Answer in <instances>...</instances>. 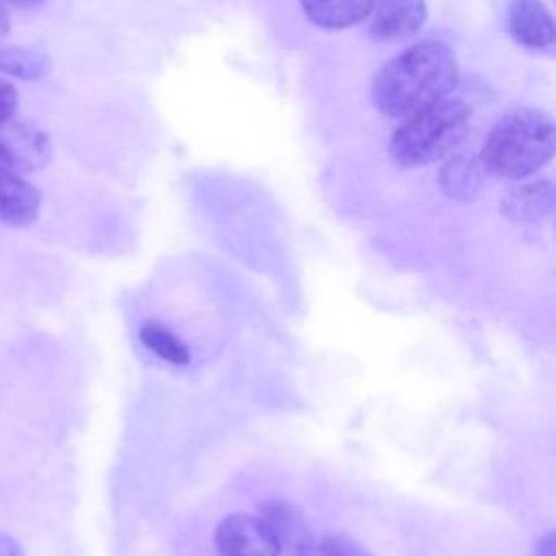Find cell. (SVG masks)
Here are the masks:
<instances>
[{
	"mask_svg": "<svg viewBox=\"0 0 556 556\" xmlns=\"http://www.w3.org/2000/svg\"><path fill=\"white\" fill-rule=\"evenodd\" d=\"M458 78L454 52L441 41L426 39L382 65L374 78L371 96L387 117H408L452 96Z\"/></svg>",
	"mask_w": 556,
	"mask_h": 556,
	"instance_id": "obj_1",
	"label": "cell"
},
{
	"mask_svg": "<svg viewBox=\"0 0 556 556\" xmlns=\"http://www.w3.org/2000/svg\"><path fill=\"white\" fill-rule=\"evenodd\" d=\"M554 122L541 109H515L497 119L482 150V169L497 178H526L554 156Z\"/></svg>",
	"mask_w": 556,
	"mask_h": 556,
	"instance_id": "obj_2",
	"label": "cell"
},
{
	"mask_svg": "<svg viewBox=\"0 0 556 556\" xmlns=\"http://www.w3.org/2000/svg\"><path fill=\"white\" fill-rule=\"evenodd\" d=\"M471 109L447 96L408 117L395 128L389 152L404 167H421L456 152L469 130Z\"/></svg>",
	"mask_w": 556,
	"mask_h": 556,
	"instance_id": "obj_3",
	"label": "cell"
},
{
	"mask_svg": "<svg viewBox=\"0 0 556 556\" xmlns=\"http://www.w3.org/2000/svg\"><path fill=\"white\" fill-rule=\"evenodd\" d=\"M52 159V141L37 124L15 115L0 124V165L15 174L43 169Z\"/></svg>",
	"mask_w": 556,
	"mask_h": 556,
	"instance_id": "obj_4",
	"label": "cell"
},
{
	"mask_svg": "<svg viewBox=\"0 0 556 556\" xmlns=\"http://www.w3.org/2000/svg\"><path fill=\"white\" fill-rule=\"evenodd\" d=\"M213 539L219 556H282L267 526L254 515H228L215 528Z\"/></svg>",
	"mask_w": 556,
	"mask_h": 556,
	"instance_id": "obj_5",
	"label": "cell"
},
{
	"mask_svg": "<svg viewBox=\"0 0 556 556\" xmlns=\"http://www.w3.org/2000/svg\"><path fill=\"white\" fill-rule=\"evenodd\" d=\"M258 519L267 526L280 552H287L289 556H306L315 543L302 508L287 500H265L258 506Z\"/></svg>",
	"mask_w": 556,
	"mask_h": 556,
	"instance_id": "obj_6",
	"label": "cell"
},
{
	"mask_svg": "<svg viewBox=\"0 0 556 556\" xmlns=\"http://www.w3.org/2000/svg\"><path fill=\"white\" fill-rule=\"evenodd\" d=\"M426 15V0H374L369 30L382 41L408 39L419 33Z\"/></svg>",
	"mask_w": 556,
	"mask_h": 556,
	"instance_id": "obj_7",
	"label": "cell"
},
{
	"mask_svg": "<svg viewBox=\"0 0 556 556\" xmlns=\"http://www.w3.org/2000/svg\"><path fill=\"white\" fill-rule=\"evenodd\" d=\"M506 24L510 37L526 48L543 50L554 43L552 15L541 0H510Z\"/></svg>",
	"mask_w": 556,
	"mask_h": 556,
	"instance_id": "obj_8",
	"label": "cell"
},
{
	"mask_svg": "<svg viewBox=\"0 0 556 556\" xmlns=\"http://www.w3.org/2000/svg\"><path fill=\"white\" fill-rule=\"evenodd\" d=\"M41 193L20 174L0 165V222L9 226H28L37 219Z\"/></svg>",
	"mask_w": 556,
	"mask_h": 556,
	"instance_id": "obj_9",
	"label": "cell"
},
{
	"mask_svg": "<svg viewBox=\"0 0 556 556\" xmlns=\"http://www.w3.org/2000/svg\"><path fill=\"white\" fill-rule=\"evenodd\" d=\"M554 206V185L547 178L510 187L500 198V211L510 222H536Z\"/></svg>",
	"mask_w": 556,
	"mask_h": 556,
	"instance_id": "obj_10",
	"label": "cell"
},
{
	"mask_svg": "<svg viewBox=\"0 0 556 556\" xmlns=\"http://www.w3.org/2000/svg\"><path fill=\"white\" fill-rule=\"evenodd\" d=\"M482 163L469 152H452L439 169V187L452 200H473L482 182Z\"/></svg>",
	"mask_w": 556,
	"mask_h": 556,
	"instance_id": "obj_11",
	"label": "cell"
},
{
	"mask_svg": "<svg viewBox=\"0 0 556 556\" xmlns=\"http://www.w3.org/2000/svg\"><path fill=\"white\" fill-rule=\"evenodd\" d=\"M306 17L328 30H341L369 17L374 0H300Z\"/></svg>",
	"mask_w": 556,
	"mask_h": 556,
	"instance_id": "obj_12",
	"label": "cell"
},
{
	"mask_svg": "<svg viewBox=\"0 0 556 556\" xmlns=\"http://www.w3.org/2000/svg\"><path fill=\"white\" fill-rule=\"evenodd\" d=\"M50 70V59L33 48L22 46H2L0 43V72L22 78L39 80Z\"/></svg>",
	"mask_w": 556,
	"mask_h": 556,
	"instance_id": "obj_13",
	"label": "cell"
},
{
	"mask_svg": "<svg viewBox=\"0 0 556 556\" xmlns=\"http://www.w3.org/2000/svg\"><path fill=\"white\" fill-rule=\"evenodd\" d=\"M139 339L148 350H152L156 356H161L167 363H174V365L189 363L191 354L187 345L169 328H165L159 321L143 324L139 330Z\"/></svg>",
	"mask_w": 556,
	"mask_h": 556,
	"instance_id": "obj_14",
	"label": "cell"
},
{
	"mask_svg": "<svg viewBox=\"0 0 556 556\" xmlns=\"http://www.w3.org/2000/svg\"><path fill=\"white\" fill-rule=\"evenodd\" d=\"M306 556H371L358 541L348 534H332L315 541Z\"/></svg>",
	"mask_w": 556,
	"mask_h": 556,
	"instance_id": "obj_15",
	"label": "cell"
},
{
	"mask_svg": "<svg viewBox=\"0 0 556 556\" xmlns=\"http://www.w3.org/2000/svg\"><path fill=\"white\" fill-rule=\"evenodd\" d=\"M17 109V91L15 87L0 76V124L11 119Z\"/></svg>",
	"mask_w": 556,
	"mask_h": 556,
	"instance_id": "obj_16",
	"label": "cell"
},
{
	"mask_svg": "<svg viewBox=\"0 0 556 556\" xmlns=\"http://www.w3.org/2000/svg\"><path fill=\"white\" fill-rule=\"evenodd\" d=\"M0 556H24V549L13 536L0 532Z\"/></svg>",
	"mask_w": 556,
	"mask_h": 556,
	"instance_id": "obj_17",
	"label": "cell"
},
{
	"mask_svg": "<svg viewBox=\"0 0 556 556\" xmlns=\"http://www.w3.org/2000/svg\"><path fill=\"white\" fill-rule=\"evenodd\" d=\"M534 556H554V532H547L536 541Z\"/></svg>",
	"mask_w": 556,
	"mask_h": 556,
	"instance_id": "obj_18",
	"label": "cell"
},
{
	"mask_svg": "<svg viewBox=\"0 0 556 556\" xmlns=\"http://www.w3.org/2000/svg\"><path fill=\"white\" fill-rule=\"evenodd\" d=\"M9 28H11V22H9V13L4 9V4L0 2V41L9 35Z\"/></svg>",
	"mask_w": 556,
	"mask_h": 556,
	"instance_id": "obj_19",
	"label": "cell"
},
{
	"mask_svg": "<svg viewBox=\"0 0 556 556\" xmlns=\"http://www.w3.org/2000/svg\"><path fill=\"white\" fill-rule=\"evenodd\" d=\"M9 4H15V7H35L39 4L41 0H7Z\"/></svg>",
	"mask_w": 556,
	"mask_h": 556,
	"instance_id": "obj_20",
	"label": "cell"
}]
</instances>
